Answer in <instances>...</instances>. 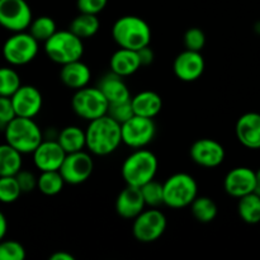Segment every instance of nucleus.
Here are the masks:
<instances>
[{"label":"nucleus","instance_id":"nucleus-11","mask_svg":"<svg viewBox=\"0 0 260 260\" xmlns=\"http://www.w3.org/2000/svg\"><path fill=\"white\" fill-rule=\"evenodd\" d=\"M33 20L32 10L25 0H0V25L10 32H23Z\"/></svg>","mask_w":260,"mask_h":260},{"label":"nucleus","instance_id":"nucleus-20","mask_svg":"<svg viewBox=\"0 0 260 260\" xmlns=\"http://www.w3.org/2000/svg\"><path fill=\"white\" fill-rule=\"evenodd\" d=\"M91 78V71L89 66L81 60L73 61V62L61 65L60 79L62 84L68 88L79 90L81 88L88 86Z\"/></svg>","mask_w":260,"mask_h":260},{"label":"nucleus","instance_id":"nucleus-33","mask_svg":"<svg viewBox=\"0 0 260 260\" xmlns=\"http://www.w3.org/2000/svg\"><path fill=\"white\" fill-rule=\"evenodd\" d=\"M22 194L18 180L15 175L10 177H0V202L9 205L15 202Z\"/></svg>","mask_w":260,"mask_h":260},{"label":"nucleus","instance_id":"nucleus-32","mask_svg":"<svg viewBox=\"0 0 260 260\" xmlns=\"http://www.w3.org/2000/svg\"><path fill=\"white\" fill-rule=\"evenodd\" d=\"M142 196L146 206L157 208L159 206L164 205V187L161 183L156 182L155 179L150 180L146 184L141 187Z\"/></svg>","mask_w":260,"mask_h":260},{"label":"nucleus","instance_id":"nucleus-42","mask_svg":"<svg viewBox=\"0 0 260 260\" xmlns=\"http://www.w3.org/2000/svg\"><path fill=\"white\" fill-rule=\"evenodd\" d=\"M7 231H8L7 217H5L4 213L0 211V241L5 238V235H7Z\"/></svg>","mask_w":260,"mask_h":260},{"label":"nucleus","instance_id":"nucleus-16","mask_svg":"<svg viewBox=\"0 0 260 260\" xmlns=\"http://www.w3.org/2000/svg\"><path fill=\"white\" fill-rule=\"evenodd\" d=\"M223 188L231 197L241 198L256 190V174L253 169L239 167L230 170L223 180Z\"/></svg>","mask_w":260,"mask_h":260},{"label":"nucleus","instance_id":"nucleus-1","mask_svg":"<svg viewBox=\"0 0 260 260\" xmlns=\"http://www.w3.org/2000/svg\"><path fill=\"white\" fill-rule=\"evenodd\" d=\"M86 147L96 156H107L122 144L121 123L108 114L89 122L85 129Z\"/></svg>","mask_w":260,"mask_h":260},{"label":"nucleus","instance_id":"nucleus-26","mask_svg":"<svg viewBox=\"0 0 260 260\" xmlns=\"http://www.w3.org/2000/svg\"><path fill=\"white\" fill-rule=\"evenodd\" d=\"M22 152L8 142L0 145V177L17 175L22 170Z\"/></svg>","mask_w":260,"mask_h":260},{"label":"nucleus","instance_id":"nucleus-8","mask_svg":"<svg viewBox=\"0 0 260 260\" xmlns=\"http://www.w3.org/2000/svg\"><path fill=\"white\" fill-rule=\"evenodd\" d=\"M38 43L29 32H15L5 41L3 56L13 66L27 65L37 56Z\"/></svg>","mask_w":260,"mask_h":260},{"label":"nucleus","instance_id":"nucleus-41","mask_svg":"<svg viewBox=\"0 0 260 260\" xmlns=\"http://www.w3.org/2000/svg\"><path fill=\"white\" fill-rule=\"evenodd\" d=\"M50 260H74V255H71L70 253H68V251H55L53 254H51Z\"/></svg>","mask_w":260,"mask_h":260},{"label":"nucleus","instance_id":"nucleus-7","mask_svg":"<svg viewBox=\"0 0 260 260\" xmlns=\"http://www.w3.org/2000/svg\"><path fill=\"white\" fill-rule=\"evenodd\" d=\"M71 106L76 116L85 121H93L108 112L109 102L98 86H85L75 91Z\"/></svg>","mask_w":260,"mask_h":260},{"label":"nucleus","instance_id":"nucleus-19","mask_svg":"<svg viewBox=\"0 0 260 260\" xmlns=\"http://www.w3.org/2000/svg\"><path fill=\"white\" fill-rule=\"evenodd\" d=\"M236 137L243 146L251 150L260 149V114L249 112L236 122Z\"/></svg>","mask_w":260,"mask_h":260},{"label":"nucleus","instance_id":"nucleus-43","mask_svg":"<svg viewBox=\"0 0 260 260\" xmlns=\"http://www.w3.org/2000/svg\"><path fill=\"white\" fill-rule=\"evenodd\" d=\"M256 174V193H259L260 194V168L258 169V172H255Z\"/></svg>","mask_w":260,"mask_h":260},{"label":"nucleus","instance_id":"nucleus-12","mask_svg":"<svg viewBox=\"0 0 260 260\" xmlns=\"http://www.w3.org/2000/svg\"><path fill=\"white\" fill-rule=\"evenodd\" d=\"M94 161L88 152L78 151L66 154L65 160L60 168V173L62 175L66 184L78 185L86 182L93 174Z\"/></svg>","mask_w":260,"mask_h":260},{"label":"nucleus","instance_id":"nucleus-21","mask_svg":"<svg viewBox=\"0 0 260 260\" xmlns=\"http://www.w3.org/2000/svg\"><path fill=\"white\" fill-rule=\"evenodd\" d=\"M111 71H113L117 75L126 78V76L134 75L141 66L139 52L135 50H128V48H122L117 50L112 55L111 61H109Z\"/></svg>","mask_w":260,"mask_h":260},{"label":"nucleus","instance_id":"nucleus-10","mask_svg":"<svg viewBox=\"0 0 260 260\" xmlns=\"http://www.w3.org/2000/svg\"><path fill=\"white\" fill-rule=\"evenodd\" d=\"M121 128L122 142L134 150L146 147L156 134L154 118H146L136 114L122 123Z\"/></svg>","mask_w":260,"mask_h":260},{"label":"nucleus","instance_id":"nucleus-40","mask_svg":"<svg viewBox=\"0 0 260 260\" xmlns=\"http://www.w3.org/2000/svg\"><path fill=\"white\" fill-rule=\"evenodd\" d=\"M137 52H139L141 66H149L150 63H152V61H154V51L151 50L150 45L146 46V47L141 48V50H139Z\"/></svg>","mask_w":260,"mask_h":260},{"label":"nucleus","instance_id":"nucleus-29","mask_svg":"<svg viewBox=\"0 0 260 260\" xmlns=\"http://www.w3.org/2000/svg\"><path fill=\"white\" fill-rule=\"evenodd\" d=\"M62 175L60 170H50V172H41L38 177L37 188L42 194L45 196H56L62 190L65 185Z\"/></svg>","mask_w":260,"mask_h":260},{"label":"nucleus","instance_id":"nucleus-5","mask_svg":"<svg viewBox=\"0 0 260 260\" xmlns=\"http://www.w3.org/2000/svg\"><path fill=\"white\" fill-rule=\"evenodd\" d=\"M45 52L50 60L58 65L81 60L84 53V43L80 37L70 29L57 30L45 42Z\"/></svg>","mask_w":260,"mask_h":260},{"label":"nucleus","instance_id":"nucleus-39","mask_svg":"<svg viewBox=\"0 0 260 260\" xmlns=\"http://www.w3.org/2000/svg\"><path fill=\"white\" fill-rule=\"evenodd\" d=\"M15 178H17L20 189H22V193H29L37 188L38 178L36 177L32 172L20 170V172L15 175Z\"/></svg>","mask_w":260,"mask_h":260},{"label":"nucleus","instance_id":"nucleus-14","mask_svg":"<svg viewBox=\"0 0 260 260\" xmlns=\"http://www.w3.org/2000/svg\"><path fill=\"white\" fill-rule=\"evenodd\" d=\"M65 157L66 151L56 139L43 140L33 151V162L41 172L60 170Z\"/></svg>","mask_w":260,"mask_h":260},{"label":"nucleus","instance_id":"nucleus-15","mask_svg":"<svg viewBox=\"0 0 260 260\" xmlns=\"http://www.w3.org/2000/svg\"><path fill=\"white\" fill-rule=\"evenodd\" d=\"M205 68L206 62L202 53L192 50H184L180 52L173 63L175 76L179 80L187 81V83L200 79L205 73Z\"/></svg>","mask_w":260,"mask_h":260},{"label":"nucleus","instance_id":"nucleus-9","mask_svg":"<svg viewBox=\"0 0 260 260\" xmlns=\"http://www.w3.org/2000/svg\"><path fill=\"white\" fill-rule=\"evenodd\" d=\"M167 217L161 211L154 207L144 210L136 218H134L132 234L140 243H154L159 240L167 230Z\"/></svg>","mask_w":260,"mask_h":260},{"label":"nucleus","instance_id":"nucleus-4","mask_svg":"<svg viewBox=\"0 0 260 260\" xmlns=\"http://www.w3.org/2000/svg\"><path fill=\"white\" fill-rule=\"evenodd\" d=\"M5 140L22 154H33L43 141V134L33 118L15 117L4 128Z\"/></svg>","mask_w":260,"mask_h":260},{"label":"nucleus","instance_id":"nucleus-23","mask_svg":"<svg viewBox=\"0 0 260 260\" xmlns=\"http://www.w3.org/2000/svg\"><path fill=\"white\" fill-rule=\"evenodd\" d=\"M132 108L136 116L154 118L161 112L162 99L156 91L144 90L131 98Z\"/></svg>","mask_w":260,"mask_h":260},{"label":"nucleus","instance_id":"nucleus-30","mask_svg":"<svg viewBox=\"0 0 260 260\" xmlns=\"http://www.w3.org/2000/svg\"><path fill=\"white\" fill-rule=\"evenodd\" d=\"M28 29L38 42H46L48 38L52 37L57 32L55 20L47 15H41V17L33 19Z\"/></svg>","mask_w":260,"mask_h":260},{"label":"nucleus","instance_id":"nucleus-18","mask_svg":"<svg viewBox=\"0 0 260 260\" xmlns=\"http://www.w3.org/2000/svg\"><path fill=\"white\" fill-rule=\"evenodd\" d=\"M146 207L141 188L126 184L116 200V212L126 220L136 218Z\"/></svg>","mask_w":260,"mask_h":260},{"label":"nucleus","instance_id":"nucleus-3","mask_svg":"<svg viewBox=\"0 0 260 260\" xmlns=\"http://www.w3.org/2000/svg\"><path fill=\"white\" fill-rule=\"evenodd\" d=\"M159 161L150 150L136 149L124 159L122 164V178L126 184L141 188L150 180L155 179Z\"/></svg>","mask_w":260,"mask_h":260},{"label":"nucleus","instance_id":"nucleus-38","mask_svg":"<svg viewBox=\"0 0 260 260\" xmlns=\"http://www.w3.org/2000/svg\"><path fill=\"white\" fill-rule=\"evenodd\" d=\"M108 0H76V7L80 13L96 14L106 9Z\"/></svg>","mask_w":260,"mask_h":260},{"label":"nucleus","instance_id":"nucleus-24","mask_svg":"<svg viewBox=\"0 0 260 260\" xmlns=\"http://www.w3.org/2000/svg\"><path fill=\"white\" fill-rule=\"evenodd\" d=\"M56 140L61 145L66 154L83 151L86 147V134L78 126H66L58 132Z\"/></svg>","mask_w":260,"mask_h":260},{"label":"nucleus","instance_id":"nucleus-2","mask_svg":"<svg viewBox=\"0 0 260 260\" xmlns=\"http://www.w3.org/2000/svg\"><path fill=\"white\" fill-rule=\"evenodd\" d=\"M112 36L119 47L139 51L151 42V28L137 15H124L114 22Z\"/></svg>","mask_w":260,"mask_h":260},{"label":"nucleus","instance_id":"nucleus-36","mask_svg":"<svg viewBox=\"0 0 260 260\" xmlns=\"http://www.w3.org/2000/svg\"><path fill=\"white\" fill-rule=\"evenodd\" d=\"M183 41H184L185 50H192L201 52L206 45V35L201 28L192 27L185 32Z\"/></svg>","mask_w":260,"mask_h":260},{"label":"nucleus","instance_id":"nucleus-17","mask_svg":"<svg viewBox=\"0 0 260 260\" xmlns=\"http://www.w3.org/2000/svg\"><path fill=\"white\" fill-rule=\"evenodd\" d=\"M10 98L18 117L35 118L42 109V94L33 85H20Z\"/></svg>","mask_w":260,"mask_h":260},{"label":"nucleus","instance_id":"nucleus-28","mask_svg":"<svg viewBox=\"0 0 260 260\" xmlns=\"http://www.w3.org/2000/svg\"><path fill=\"white\" fill-rule=\"evenodd\" d=\"M190 212L193 217L201 223H210L216 218L218 212L217 205L210 197H196V200L190 203Z\"/></svg>","mask_w":260,"mask_h":260},{"label":"nucleus","instance_id":"nucleus-25","mask_svg":"<svg viewBox=\"0 0 260 260\" xmlns=\"http://www.w3.org/2000/svg\"><path fill=\"white\" fill-rule=\"evenodd\" d=\"M101 28V20L96 14H89V13H80L76 15L70 23L69 29L80 37L81 40H88L94 37Z\"/></svg>","mask_w":260,"mask_h":260},{"label":"nucleus","instance_id":"nucleus-22","mask_svg":"<svg viewBox=\"0 0 260 260\" xmlns=\"http://www.w3.org/2000/svg\"><path fill=\"white\" fill-rule=\"evenodd\" d=\"M96 86L101 89V91L104 94V96H106L109 103L127 101V99L132 98L128 86L124 83L123 78L114 74L113 71L106 74L99 80Z\"/></svg>","mask_w":260,"mask_h":260},{"label":"nucleus","instance_id":"nucleus-37","mask_svg":"<svg viewBox=\"0 0 260 260\" xmlns=\"http://www.w3.org/2000/svg\"><path fill=\"white\" fill-rule=\"evenodd\" d=\"M15 117L17 114H15L14 107H13L12 98L0 95V127L4 129L5 126Z\"/></svg>","mask_w":260,"mask_h":260},{"label":"nucleus","instance_id":"nucleus-13","mask_svg":"<svg viewBox=\"0 0 260 260\" xmlns=\"http://www.w3.org/2000/svg\"><path fill=\"white\" fill-rule=\"evenodd\" d=\"M190 159L203 168H217L225 160V149L213 139H200L189 149Z\"/></svg>","mask_w":260,"mask_h":260},{"label":"nucleus","instance_id":"nucleus-31","mask_svg":"<svg viewBox=\"0 0 260 260\" xmlns=\"http://www.w3.org/2000/svg\"><path fill=\"white\" fill-rule=\"evenodd\" d=\"M22 85L19 74L12 68H0V95L12 96Z\"/></svg>","mask_w":260,"mask_h":260},{"label":"nucleus","instance_id":"nucleus-6","mask_svg":"<svg viewBox=\"0 0 260 260\" xmlns=\"http://www.w3.org/2000/svg\"><path fill=\"white\" fill-rule=\"evenodd\" d=\"M164 187V205L170 208H184L198 196V184L194 178L187 173L173 174L162 183Z\"/></svg>","mask_w":260,"mask_h":260},{"label":"nucleus","instance_id":"nucleus-27","mask_svg":"<svg viewBox=\"0 0 260 260\" xmlns=\"http://www.w3.org/2000/svg\"><path fill=\"white\" fill-rule=\"evenodd\" d=\"M238 212L241 220L249 225L260 223V194L256 192L249 193L239 198Z\"/></svg>","mask_w":260,"mask_h":260},{"label":"nucleus","instance_id":"nucleus-34","mask_svg":"<svg viewBox=\"0 0 260 260\" xmlns=\"http://www.w3.org/2000/svg\"><path fill=\"white\" fill-rule=\"evenodd\" d=\"M107 114H108L109 117H112L114 121L118 122V123H124V122L128 121L132 116H135L131 99L109 103Z\"/></svg>","mask_w":260,"mask_h":260},{"label":"nucleus","instance_id":"nucleus-35","mask_svg":"<svg viewBox=\"0 0 260 260\" xmlns=\"http://www.w3.org/2000/svg\"><path fill=\"white\" fill-rule=\"evenodd\" d=\"M25 258V249L20 243L14 240L0 241V260H23Z\"/></svg>","mask_w":260,"mask_h":260}]
</instances>
